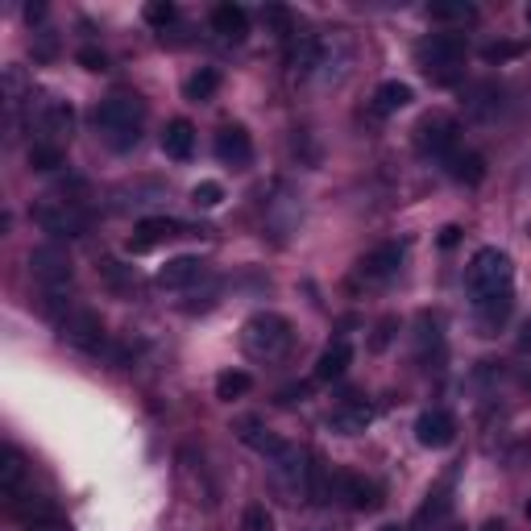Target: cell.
I'll list each match as a JSON object with an SVG mask.
<instances>
[{
    "mask_svg": "<svg viewBox=\"0 0 531 531\" xmlns=\"http://www.w3.org/2000/svg\"><path fill=\"white\" fill-rule=\"evenodd\" d=\"M142 121H146V104L137 96H108L92 113V125L108 150H133L142 142Z\"/></svg>",
    "mask_w": 531,
    "mask_h": 531,
    "instance_id": "obj_1",
    "label": "cell"
},
{
    "mask_svg": "<svg viewBox=\"0 0 531 531\" xmlns=\"http://www.w3.org/2000/svg\"><path fill=\"white\" fill-rule=\"evenodd\" d=\"M515 287V262L507 249H498V245H482L478 254L469 258L465 266V291L473 299V307L494 299V295H507Z\"/></svg>",
    "mask_w": 531,
    "mask_h": 531,
    "instance_id": "obj_2",
    "label": "cell"
},
{
    "mask_svg": "<svg viewBox=\"0 0 531 531\" xmlns=\"http://www.w3.org/2000/svg\"><path fill=\"white\" fill-rule=\"evenodd\" d=\"M295 345V328L287 316L278 312H254L241 324V349L258 361H278L287 357V349Z\"/></svg>",
    "mask_w": 531,
    "mask_h": 531,
    "instance_id": "obj_3",
    "label": "cell"
},
{
    "mask_svg": "<svg viewBox=\"0 0 531 531\" xmlns=\"http://www.w3.org/2000/svg\"><path fill=\"white\" fill-rule=\"evenodd\" d=\"M34 220L54 241H71L88 233V208L79 200H67V195H46L42 204H34Z\"/></svg>",
    "mask_w": 531,
    "mask_h": 531,
    "instance_id": "obj_4",
    "label": "cell"
},
{
    "mask_svg": "<svg viewBox=\"0 0 531 531\" xmlns=\"http://www.w3.org/2000/svg\"><path fill=\"white\" fill-rule=\"evenodd\" d=\"M415 150L424 158H449L453 150H461V125L449 113H428L415 125Z\"/></svg>",
    "mask_w": 531,
    "mask_h": 531,
    "instance_id": "obj_5",
    "label": "cell"
},
{
    "mask_svg": "<svg viewBox=\"0 0 531 531\" xmlns=\"http://www.w3.org/2000/svg\"><path fill=\"white\" fill-rule=\"evenodd\" d=\"M54 324H59V337L71 349H79V353H100L104 349V320L92 312V307H79L75 303Z\"/></svg>",
    "mask_w": 531,
    "mask_h": 531,
    "instance_id": "obj_6",
    "label": "cell"
},
{
    "mask_svg": "<svg viewBox=\"0 0 531 531\" xmlns=\"http://www.w3.org/2000/svg\"><path fill=\"white\" fill-rule=\"evenodd\" d=\"M465 54H469V46H465L461 34H432V38H424V42L415 46V59H419V67H424L428 75L457 71L465 63Z\"/></svg>",
    "mask_w": 531,
    "mask_h": 531,
    "instance_id": "obj_7",
    "label": "cell"
},
{
    "mask_svg": "<svg viewBox=\"0 0 531 531\" xmlns=\"http://www.w3.org/2000/svg\"><path fill=\"white\" fill-rule=\"evenodd\" d=\"M399 270H403V245L399 241H382L357 262V278H361V283H370V287L390 283Z\"/></svg>",
    "mask_w": 531,
    "mask_h": 531,
    "instance_id": "obj_8",
    "label": "cell"
},
{
    "mask_svg": "<svg viewBox=\"0 0 531 531\" xmlns=\"http://www.w3.org/2000/svg\"><path fill=\"white\" fill-rule=\"evenodd\" d=\"M34 125H38V133H42L38 142H50V146L71 142V133H75V108H71V100H46V104L38 108Z\"/></svg>",
    "mask_w": 531,
    "mask_h": 531,
    "instance_id": "obj_9",
    "label": "cell"
},
{
    "mask_svg": "<svg viewBox=\"0 0 531 531\" xmlns=\"http://www.w3.org/2000/svg\"><path fill=\"white\" fill-rule=\"evenodd\" d=\"M187 225L175 216H146V220H137V229L129 237V254H150V249L158 241H171V237H183Z\"/></svg>",
    "mask_w": 531,
    "mask_h": 531,
    "instance_id": "obj_10",
    "label": "cell"
},
{
    "mask_svg": "<svg viewBox=\"0 0 531 531\" xmlns=\"http://www.w3.org/2000/svg\"><path fill=\"white\" fill-rule=\"evenodd\" d=\"M415 440L424 444V449H449L457 440V419L444 411V407H432L415 419Z\"/></svg>",
    "mask_w": 531,
    "mask_h": 531,
    "instance_id": "obj_11",
    "label": "cell"
},
{
    "mask_svg": "<svg viewBox=\"0 0 531 531\" xmlns=\"http://www.w3.org/2000/svg\"><path fill=\"white\" fill-rule=\"evenodd\" d=\"M216 158L233 166V171H245L249 162H254V137H249L245 125H225L216 133Z\"/></svg>",
    "mask_w": 531,
    "mask_h": 531,
    "instance_id": "obj_12",
    "label": "cell"
},
{
    "mask_svg": "<svg viewBox=\"0 0 531 531\" xmlns=\"http://www.w3.org/2000/svg\"><path fill=\"white\" fill-rule=\"evenodd\" d=\"M332 490L337 498H345L353 511H378L382 507V490L366 478H357V473H341V478H332Z\"/></svg>",
    "mask_w": 531,
    "mask_h": 531,
    "instance_id": "obj_13",
    "label": "cell"
},
{
    "mask_svg": "<svg viewBox=\"0 0 531 531\" xmlns=\"http://www.w3.org/2000/svg\"><path fill=\"white\" fill-rule=\"evenodd\" d=\"M370 424H374V407L366 399H345L341 407H332V415H328V428L341 432V436H361Z\"/></svg>",
    "mask_w": 531,
    "mask_h": 531,
    "instance_id": "obj_14",
    "label": "cell"
},
{
    "mask_svg": "<svg viewBox=\"0 0 531 531\" xmlns=\"http://www.w3.org/2000/svg\"><path fill=\"white\" fill-rule=\"evenodd\" d=\"M204 274H208V270H204L200 258L183 254V258H171V262H166V266L158 270V287H166V291H191Z\"/></svg>",
    "mask_w": 531,
    "mask_h": 531,
    "instance_id": "obj_15",
    "label": "cell"
},
{
    "mask_svg": "<svg viewBox=\"0 0 531 531\" xmlns=\"http://www.w3.org/2000/svg\"><path fill=\"white\" fill-rule=\"evenodd\" d=\"M349 366H353V345L345 337H337L332 345H324V353L316 357V382H337Z\"/></svg>",
    "mask_w": 531,
    "mask_h": 531,
    "instance_id": "obj_16",
    "label": "cell"
},
{
    "mask_svg": "<svg viewBox=\"0 0 531 531\" xmlns=\"http://www.w3.org/2000/svg\"><path fill=\"white\" fill-rule=\"evenodd\" d=\"M444 171H449V179H457L465 187H478L486 179V158L478 150H453L449 158H444Z\"/></svg>",
    "mask_w": 531,
    "mask_h": 531,
    "instance_id": "obj_17",
    "label": "cell"
},
{
    "mask_svg": "<svg viewBox=\"0 0 531 531\" xmlns=\"http://www.w3.org/2000/svg\"><path fill=\"white\" fill-rule=\"evenodd\" d=\"M162 154L175 158V162H187L195 154V129H191V121L175 117L171 125L162 129Z\"/></svg>",
    "mask_w": 531,
    "mask_h": 531,
    "instance_id": "obj_18",
    "label": "cell"
},
{
    "mask_svg": "<svg viewBox=\"0 0 531 531\" xmlns=\"http://www.w3.org/2000/svg\"><path fill=\"white\" fill-rule=\"evenodd\" d=\"M212 30L225 38V42H241L245 30H249V13L241 5H233V0H225V5L212 9Z\"/></svg>",
    "mask_w": 531,
    "mask_h": 531,
    "instance_id": "obj_19",
    "label": "cell"
},
{
    "mask_svg": "<svg viewBox=\"0 0 531 531\" xmlns=\"http://www.w3.org/2000/svg\"><path fill=\"white\" fill-rule=\"evenodd\" d=\"M415 100V92H411V83H403V79H386L382 88L374 92V117H395L399 108H407Z\"/></svg>",
    "mask_w": 531,
    "mask_h": 531,
    "instance_id": "obj_20",
    "label": "cell"
},
{
    "mask_svg": "<svg viewBox=\"0 0 531 531\" xmlns=\"http://www.w3.org/2000/svg\"><path fill=\"white\" fill-rule=\"evenodd\" d=\"M478 312V324H482V337H494V332L507 324V316L515 312V291H507V295H494V299H486V303H478L473 307Z\"/></svg>",
    "mask_w": 531,
    "mask_h": 531,
    "instance_id": "obj_21",
    "label": "cell"
},
{
    "mask_svg": "<svg viewBox=\"0 0 531 531\" xmlns=\"http://www.w3.org/2000/svg\"><path fill=\"white\" fill-rule=\"evenodd\" d=\"M21 482H25V457L17 444H5V457H0V490H5V498H17Z\"/></svg>",
    "mask_w": 531,
    "mask_h": 531,
    "instance_id": "obj_22",
    "label": "cell"
},
{
    "mask_svg": "<svg viewBox=\"0 0 531 531\" xmlns=\"http://www.w3.org/2000/svg\"><path fill=\"white\" fill-rule=\"evenodd\" d=\"M241 436H245V444H249V449H258V453H262L270 465H274L278 457H283V453L291 449L287 440H278L274 432H266V428H254V424H245V432H241Z\"/></svg>",
    "mask_w": 531,
    "mask_h": 531,
    "instance_id": "obj_23",
    "label": "cell"
},
{
    "mask_svg": "<svg viewBox=\"0 0 531 531\" xmlns=\"http://www.w3.org/2000/svg\"><path fill=\"white\" fill-rule=\"evenodd\" d=\"M424 13H428L432 21H453V25H465V21L478 17V9H473L469 0H432Z\"/></svg>",
    "mask_w": 531,
    "mask_h": 531,
    "instance_id": "obj_24",
    "label": "cell"
},
{
    "mask_svg": "<svg viewBox=\"0 0 531 531\" xmlns=\"http://www.w3.org/2000/svg\"><path fill=\"white\" fill-rule=\"evenodd\" d=\"M216 88H220V71H216V67H200V71H195V75L183 83L187 100H195V104L212 100V96H216Z\"/></svg>",
    "mask_w": 531,
    "mask_h": 531,
    "instance_id": "obj_25",
    "label": "cell"
},
{
    "mask_svg": "<svg viewBox=\"0 0 531 531\" xmlns=\"http://www.w3.org/2000/svg\"><path fill=\"white\" fill-rule=\"evenodd\" d=\"M249 374L245 370H225L216 378V399H225V403H233V399H241V395H249Z\"/></svg>",
    "mask_w": 531,
    "mask_h": 531,
    "instance_id": "obj_26",
    "label": "cell"
},
{
    "mask_svg": "<svg viewBox=\"0 0 531 531\" xmlns=\"http://www.w3.org/2000/svg\"><path fill=\"white\" fill-rule=\"evenodd\" d=\"M30 166H34V171H59V166H63V146L34 142L30 146Z\"/></svg>",
    "mask_w": 531,
    "mask_h": 531,
    "instance_id": "obj_27",
    "label": "cell"
},
{
    "mask_svg": "<svg viewBox=\"0 0 531 531\" xmlns=\"http://www.w3.org/2000/svg\"><path fill=\"white\" fill-rule=\"evenodd\" d=\"M449 486H453V478H444L432 494H428V502H424V511H419V519H440V515H449Z\"/></svg>",
    "mask_w": 531,
    "mask_h": 531,
    "instance_id": "obj_28",
    "label": "cell"
},
{
    "mask_svg": "<svg viewBox=\"0 0 531 531\" xmlns=\"http://www.w3.org/2000/svg\"><path fill=\"white\" fill-rule=\"evenodd\" d=\"M241 531H274V515L266 511V502H249L241 511Z\"/></svg>",
    "mask_w": 531,
    "mask_h": 531,
    "instance_id": "obj_29",
    "label": "cell"
},
{
    "mask_svg": "<svg viewBox=\"0 0 531 531\" xmlns=\"http://www.w3.org/2000/svg\"><path fill=\"white\" fill-rule=\"evenodd\" d=\"M220 200H225V187H220L216 179H204V183L191 187V204L195 208H216Z\"/></svg>",
    "mask_w": 531,
    "mask_h": 531,
    "instance_id": "obj_30",
    "label": "cell"
},
{
    "mask_svg": "<svg viewBox=\"0 0 531 531\" xmlns=\"http://www.w3.org/2000/svg\"><path fill=\"white\" fill-rule=\"evenodd\" d=\"M142 17L154 25V30H166V25H171V21L179 17V9L171 5V0H150V5L142 9Z\"/></svg>",
    "mask_w": 531,
    "mask_h": 531,
    "instance_id": "obj_31",
    "label": "cell"
},
{
    "mask_svg": "<svg viewBox=\"0 0 531 531\" xmlns=\"http://www.w3.org/2000/svg\"><path fill=\"white\" fill-rule=\"evenodd\" d=\"M469 108H473V117H494L498 113V88H494V83H486V88L473 92Z\"/></svg>",
    "mask_w": 531,
    "mask_h": 531,
    "instance_id": "obj_32",
    "label": "cell"
},
{
    "mask_svg": "<svg viewBox=\"0 0 531 531\" xmlns=\"http://www.w3.org/2000/svg\"><path fill=\"white\" fill-rule=\"evenodd\" d=\"M262 17H266V25H270V30H274L278 38H291V25H295L291 9H283V5H266Z\"/></svg>",
    "mask_w": 531,
    "mask_h": 531,
    "instance_id": "obj_33",
    "label": "cell"
},
{
    "mask_svg": "<svg viewBox=\"0 0 531 531\" xmlns=\"http://www.w3.org/2000/svg\"><path fill=\"white\" fill-rule=\"evenodd\" d=\"M523 54V46L519 42H490V46H482V59L494 67V63H511V59H519Z\"/></svg>",
    "mask_w": 531,
    "mask_h": 531,
    "instance_id": "obj_34",
    "label": "cell"
},
{
    "mask_svg": "<svg viewBox=\"0 0 531 531\" xmlns=\"http://www.w3.org/2000/svg\"><path fill=\"white\" fill-rule=\"evenodd\" d=\"M79 63L88 71H104V54L100 50H79Z\"/></svg>",
    "mask_w": 531,
    "mask_h": 531,
    "instance_id": "obj_35",
    "label": "cell"
},
{
    "mask_svg": "<svg viewBox=\"0 0 531 531\" xmlns=\"http://www.w3.org/2000/svg\"><path fill=\"white\" fill-rule=\"evenodd\" d=\"M390 332H395V320H382L378 332H374V349H386L390 345Z\"/></svg>",
    "mask_w": 531,
    "mask_h": 531,
    "instance_id": "obj_36",
    "label": "cell"
},
{
    "mask_svg": "<svg viewBox=\"0 0 531 531\" xmlns=\"http://www.w3.org/2000/svg\"><path fill=\"white\" fill-rule=\"evenodd\" d=\"M303 395H307V386H287L283 395H278V403H283V407H291V403H303Z\"/></svg>",
    "mask_w": 531,
    "mask_h": 531,
    "instance_id": "obj_37",
    "label": "cell"
},
{
    "mask_svg": "<svg viewBox=\"0 0 531 531\" xmlns=\"http://www.w3.org/2000/svg\"><path fill=\"white\" fill-rule=\"evenodd\" d=\"M515 345H519V353H531V316L519 324V337H515Z\"/></svg>",
    "mask_w": 531,
    "mask_h": 531,
    "instance_id": "obj_38",
    "label": "cell"
},
{
    "mask_svg": "<svg viewBox=\"0 0 531 531\" xmlns=\"http://www.w3.org/2000/svg\"><path fill=\"white\" fill-rule=\"evenodd\" d=\"M30 531H71V523H63V519H46V523H30Z\"/></svg>",
    "mask_w": 531,
    "mask_h": 531,
    "instance_id": "obj_39",
    "label": "cell"
},
{
    "mask_svg": "<svg viewBox=\"0 0 531 531\" xmlns=\"http://www.w3.org/2000/svg\"><path fill=\"white\" fill-rule=\"evenodd\" d=\"M457 241H461V229H457V225H449V229L440 233V249H453Z\"/></svg>",
    "mask_w": 531,
    "mask_h": 531,
    "instance_id": "obj_40",
    "label": "cell"
},
{
    "mask_svg": "<svg viewBox=\"0 0 531 531\" xmlns=\"http://www.w3.org/2000/svg\"><path fill=\"white\" fill-rule=\"evenodd\" d=\"M25 17H30V21H42V17H46V5H30V9H25Z\"/></svg>",
    "mask_w": 531,
    "mask_h": 531,
    "instance_id": "obj_41",
    "label": "cell"
},
{
    "mask_svg": "<svg viewBox=\"0 0 531 531\" xmlns=\"http://www.w3.org/2000/svg\"><path fill=\"white\" fill-rule=\"evenodd\" d=\"M378 531H407V527H399V523H386V527H378Z\"/></svg>",
    "mask_w": 531,
    "mask_h": 531,
    "instance_id": "obj_42",
    "label": "cell"
},
{
    "mask_svg": "<svg viewBox=\"0 0 531 531\" xmlns=\"http://www.w3.org/2000/svg\"><path fill=\"white\" fill-rule=\"evenodd\" d=\"M523 386H527V390H531V374H523Z\"/></svg>",
    "mask_w": 531,
    "mask_h": 531,
    "instance_id": "obj_43",
    "label": "cell"
},
{
    "mask_svg": "<svg viewBox=\"0 0 531 531\" xmlns=\"http://www.w3.org/2000/svg\"><path fill=\"white\" fill-rule=\"evenodd\" d=\"M527 523H531V498H527Z\"/></svg>",
    "mask_w": 531,
    "mask_h": 531,
    "instance_id": "obj_44",
    "label": "cell"
},
{
    "mask_svg": "<svg viewBox=\"0 0 531 531\" xmlns=\"http://www.w3.org/2000/svg\"><path fill=\"white\" fill-rule=\"evenodd\" d=\"M527 25H531V5H527Z\"/></svg>",
    "mask_w": 531,
    "mask_h": 531,
    "instance_id": "obj_45",
    "label": "cell"
}]
</instances>
